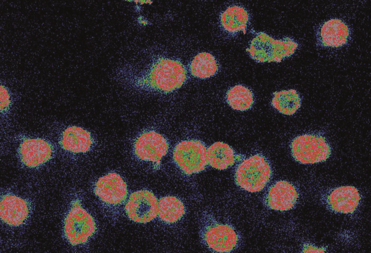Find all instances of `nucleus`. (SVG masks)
Wrapping results in <instances>:
<instances>
[{
	"mask_svg": "<svg viewBox=\"0 0 371 253\" xmlns=\"http://www.w3.org/2000/svg\"><path fill=\"white\" fill-rule=\"evenodd\" d=\"M186 77V69L181 62L162 58L152 64L143 84L154 90L167 93L180 88Z\"/></svg>",
	"mask_w": 371,
	"mask_h": 253,
	"instance_id": "f257e3e1",
	"label": "nucleus"
},
{
	"mask_svg": "<svg viewBox=\"0 0 371 253\" xmlns=\"http://www.w3.org/2000/svg\"><path fill=\"white\" fill-rule=\"evenodd\" d=\"M271 167L262 155L256 154L244 160L237 167L235 181L241 189L251 193L262 191L270 181Z\"/></svg>",
	"mask_w": 371,
	"mask_h": 253,
	"instance_id": "f03ea898",
	"label": "nucleus"
},
{
	"mask_svg": "<svg viewBox=\"0 0 371 253\" xmlns=\"http://www.w3.org/2000/svg\"><path fill=\"white\" fill-rule=\"evenodd\" d=\"M297 46V42L290 38L278 40L260 32L252 40L247 50L257 62H278L291 55Z\"/></svg>",
	"mask_w": 371,
	"mask_h": 253,
	"instance_id": "7ed1b4c3",
	"label": "nucleus"
},
{
	"mask_svg": "<svg viewBox=\"0 0 371 253\" xmlns=\"http://www.w3.org/2000/svg\"><path fill=\"white\" fill-rule=\"evenodd\" d=\"M200 236L208 248L220 253L231 252L239 241V236L232 226L220 222L211 216L202 219Z\"/></svg>",
	"mask_w": 371,
	"mask_h": 253,
	"instance_id": "20e7f679",
	"label": "nucleus"
},
{
	"mask_svg": "<svg viewBox=\"0 0 371 253\" xmlns=\"http://www.w3.org/2000/svg\"><path fill=\"white\" fill-rule=\"evenodd\" d=\"M95 229V223L92 215L78 200L73 201L64 223V235L68 241L73 245L85 244Z\"/></svg>",
	"mask_w": 371,
	"mask_h": 253,
	"instance_id": "39448f33",
	"label": "nucleus"
},
{
	"mask_svg": "<svg viewBox=\"0 0 371 253\" xmlns=\"http://www.w3.org/2000/svg\"><path fill=\"white\" fill-rule=\"evenodd\" d=\"M293 158L303 164H313L326 161L331 154L330 147L323 136L305 134L296 137L290 144Z\"/></svg>",
	"mask_w": 371,
	"mask_h": 253,
	"instance_id": "423d86ee",
	"label": "nucleus"
},
{
	"mask_svg": "<svg viewBox=\"0 0 371 253\" xmlns=\"http://www.w3.org/2000/svg\"><path fill=\"white\" fill-rule=\"evenodd\" d=\"M173 157L178 167L186 175L199 173L208 165L207 148L202 142L197 140L180 142L175 147Z\"/></svg>",
	"mask_w": 371,
	"mask_h": 253,
	"instance_id": "0eeeda50",
	"label": "nucleus"
},
{
	"mask_svg": "<svg viewBox=\"0 0 371 253\" xmlns=\"http://www.w3.org/2000/svg\"><path fill=\"white\" fill-rule=\"evenodd\" d=\"M158 201L155 195L147 190L132 193L125 205L129 218L137 223L149 222L158 215Z\"/></svg>",
	"mask_w": 371,
	"mask_h": 253,
	"instance_id": "6e6552de",
	"label": "nucleus"
},
{
	"mask_svg": "<svg viewBox=\"0 0 371 253\" xmlns=\"http://www.w3.org/2000/svg\"><path fill=\"white\" fill-rule=\"evenodd\" d=\"M169 149L167 139L161 134L150 130L141 134L134 144V151L139 159L159 165Z\"/></svg>",
	"mask_w": 371,
	"mask_h": 253,
	"instance_id": "1a4fd4ad",
	"label": "nucleus"
},
{
	"mask_svg": "<svg viewBox=\"0 0 371 253\" xmlns=\"http://www.w3.org/2000/svg\"><path fill=\"white\" fill-rule=\"evenodd\" d=\"M94 193L104 203L118 205L126 201L128 191L126 183L122 177L112 172L97 179L94 185Z\"/></svg>",
	"mask_w": 371,
	"mask_h": 253,
	"instance_id": "9d476101",
	"label": "nucleus"
},
{
	"mask_svg": "<svg viewBox=\"0 0 371 253\" xmlns=\"http://www.w3.org/2000/svg\"><path fill=\"white\" fill-rule=\"evenodd\" d=\"M19 155L21 161L28 168H36L51 158L53 148L46 140L40 138L24 139L20 144Z\"/></svg>",
	"mask_w": 371,
	"mask_h": 253,
	"instance_id": "9b49d317",
	"label": "nucleus"
},
{
	"mask_svg": "<svg viewBox=\"0 0 371 253\" xmlns=\"http://www.w3.org/2000/svg\"><path fill=\"white\" fill-rule=\"evenodd\" d=\"M298 198V191L292 184L279 180L269 188L265 197V204L270 209L286 211L294 207Z\"/></svg>",
	"mask_w": 371,
	"mask_h": 253,
	"instance_id": "f8f14e48",
	"label": "nucleus"
},
{
	"mask_svg": "<svg viewBox=\"0 0 371 253\" xmlns=\"http://www.w3.org/2000/svg\"><path fill=\"white\" fill-rule=\"evenodd\" d=\"M29 213V206L23 198L13 194L2 196L0 200V218L6 224L18 226L24 223Z\"/></svg>",
	"mask_w": 371,
	"mask_h": 253,
	"instance_id": "ddd939ff",
	"label": "nucleus"
},
{
	"mask_svg": "<svg viewBox=\"0 0 371 253\" xmlns=\"http://www.w3.org/2000/svg\"><path fill=\"white\" fill-rule=\"evenodd\" d=\"M360 195L352 186H343L333 189L327 197V203L332 211L342 213H352L357 209Z\"/></svg>",
	"mask_w": 371,
	"mask_h": 253,
	"instance_id": "4468645a",
	"label": "nucleus"
},
{
	"mask_svg": "<svg viewBox=\"0 0 371 253\" xmlns=\"http://www.w3.org/2000/svg\"><path fill=\"white\" fill-rule=\"evenodd\" d=\"M93 139L89 131L78 126H70L63 132L60 144L62 148L74 153H86L91 148Z\"/></svg>",
	"mask_w": 371,
	"mask_h": 253,
	"instance_id": "2eb2a0df",
	"label": "nucleus"
},
{
	"mask_svg": "<svg viewBox=\"0 0 371 253\" xmlns=\"http://www.w3.org/2000/svg\"><path fill=\"white\" fill-rule=\"evenodd\" d=\"M349 34V29L343 21L333 18L325 21L322 25L320 38L324 45L337 47L347 42Z\"/></svg>",
	"mask_w": 371,
	"mask_h": 253,
	"instance_id": "dca6fc26",
	"label": "nucleus"
},
{
	"mask_svg": "<svg viewBox=\"0 0 371 253\" xmlns=\"http://www.w3.org/2000/svg\"><path fill=\"white\" fill-rule=\"evenodd\" d=\"M208 164L212 168L224 170L232 166L235 162V154L228 144L216 142L207 149Z\"/></svg>",
	"mask_w": 371,
	"mask_h": 253,
	"instance_id": "f3484780",
	"label": "nucleus"
},
{
	"mask_svg": "<svg viewBox=\"0 0 371 253\" xmlns=\"http://www.w3.org/2000/svg\"><path fill=\"white\" fill-rule=\"evenodd\" d=\"M249 20L247 11L243 7L232 5L227 8L220 16L221 24L228 33L235 34L242 31L245 33Z\"/></svg>",
	"mask_w": 371,
	"mask_h": 253,
	"instance_id": "a211bd4d",
	"label": "nucleus"
},
{
	"mask_svg": "<svg viewBox=\"0 0 371 253\" xmlns=\"http://www.w3.org/2000/svg\"><path fill=\"white\" fill-rule=\"evenodd\" d=\"M185 213L183 203L179 198L167 196L158 201V215L163 222L172 224L180 220Z\"/></svg>",
	"mask_w": 371,
	"mask_h": 253,
	"instance_id": "6ab92c4d",
	"label": "nucleus"
},
{
	"mask_svg": "<svg viewBox=\"0 0 371 253\" xmlns=\"http://www.w3.org/2000/svg\"><path fill=\"white\" fill-rule=\"evenodd\" d=\"M218 63L213 55L204 52L197 54L191 61L189 70L191 74L200 79L209 78L218 71Z\"/></svg>",
	"mask_w": 371,
	"mask_h": 253,
	"instance_id": "aec40b11",
	"label": "nucleus"
},
{
	"mask_svg": "<svg viewBox=\"0 0 371 253\" xmlns=\"http://www.w3.org/2000/svg\"><path fill=\"white\" fill-rule=\"evenodd\" d=\"M272 105L280 113L292 115L300 107L301 99L296 90H283L274 93Z\"/></svg>",
	"mask_w": 371,
	"mask_h": 253,
	"instance_id": "412c9836",
	"label": "nucleus"
},
{
	"mask_svg": "<svg viewBox=\"0 0 371 253\" xmlns=\"http://www.w3.org/2000/svg\"><path fill=\"white\" fill-rule=\"evenodd\" d=\"M226 101L233 109L244 111L249 109L254 102L252 92L242 85H236L228 90Z\"/></svg>",
	"mask_w": 371,
	"mask_h": 253,
	"instance_id": "4be33fe9",
	"label": "nucleus"
},
{
	"mask_svg": "<svg viewBox=\"0 0 371 253\" xmlns=\"http://www.w3.org/2000/svg\"><path fill=\"white\" fill-rule=\"evenodd\" d=\"M0 112H6L11 104V96L7 87L2 84H0Z\"/></svg>",
	"mask_w": 371,
	"mask_h": 253,
	"instance_id": "5701e85b",
	"label": "nucleus"
},
{
	"mask_svg": "<svg viewBox=\"0 0 371 253\" xmlns=\"http://www.w3.org/2000/svg\"><path fill=\"white\" fill-rule=\"evenodd\" d=\"M301 253H327L322 248L310 244L305 245Z\"/></svg>",
	"mask_w": 371,
	"mask_h": 253,
	"instance_id": "b1692460",
	"label": "nucleus"
},
{
	"mask_svg": "<svg viewBox=\"0 0 371 253\" xmlns=\"http://www.w3.org/2000/svg\"></svg>",
	"mask_w": 371,
	"mask_h": 253,
	"instance_id": "393cba45",
	"label": "nucleus"
}]
</instances>
